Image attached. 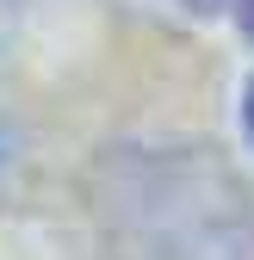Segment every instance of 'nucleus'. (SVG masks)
Masks as SVG:
<instances>
[{
  "instance_id": "obj_1",
  "label": "nucleus",
  "mask_w": 254,
  "mask_h": 260,
  "mask_svg": "<svg viewBox=\"0 0 254 260\" xmlns=\"http://www.w3.org/2000/svg\"><path fill=\"white\" fill-rule=\"evenodd\" d=\"M93 217L106 260H254V192L211 149H112Z\"/></svg>"
},
{
  "instance_id": "obj_2",
  "label": "nucleus",
  "mask_w": 254,
  "mask_h": 260,
  "mask_svg": "<svg viewBox=\"0 0 254 260\" xmlns=\"http://www.w3.org/2000/svg\"><path fill=\"white\" fill-rule=\"evenodd\" d=\"M242 124H248V143H254V81H248V100H242Z\"/></svg>"
},
{
  "instance_id": "obj_3",
  "label": "nucleus",
  "mask_w": 254,
  "mask_h": 260,
  "mask_svg": "<svg viewBox=\"0 0 254 260\" xmlns=\"http://www.w3.org/2000/svg\"><path fill=\"white\" fill-rule=\"evenodd\" d=\"M242 25H248V38H254V0H242Z\"/></svg>"
}]
</instances>
